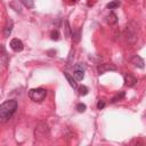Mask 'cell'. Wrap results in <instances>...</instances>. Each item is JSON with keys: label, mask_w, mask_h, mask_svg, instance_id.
Returning a JSON list of instances; mask_svg holds the SVG:
<instances>
[{"label": "cell", "mask_w": 146, "mask_h": 146, "mask_svg": "<svg viewBox=\"0 0 146 146\" xmlns=\"http://www.w3.org/2000/svg\"><path fill=\"white\" fill-rule=\"evenodd\" d=\"M123 78H124V84L128 86V87H135L136 83H137V79L130 74V73H124L123 74Z\"/></svg>", "instance_id": "cell-6"}, {"label": "cell", "mask_w": 146, "mask_h": 146, "mask_svg": "<svg viewBox=\"0 0 146 146\" xmlns=\"http://www.w3.org/2000/svg\"><path fill=\"white\" fill-rule=\"evenodd\" d=\"M124 34H125V39L128 42L130 43H135L137 42L138 38H139V27H138V24L133 21L129 22L125 26V31H124Z\"/></svg>", "instance_id": "cell-2"}, {"label": "cell", "mask_w": 146, "mask_h": 146, "mask_svg": "<svg viewBox=\"0 0 146 146\" xmlns=\"http://www.w3.org/2000/svg\"><path fill=\"white\" fill-rule=\"evenodd\" d=\"M34 136L35 138H43L49 136V128L46 123H39L34 130Z\"/></svg>", "instance_id": "cell-4"}, {"label": "cell", "mask_w": 146, "mask_h": 146, "mask_svg": "<svg viewBox=\"0 0 146 146\" xmlns=\"http://www.w3.org/2000/svg\"><path fill=\"white\" fill-rule=\"evenodd\" d=\"M64 76L66 78V80H67V82L70 83V86L73 88V89H78V84H76V82H75V79L72 76V75H70L67 72H64Z\"/></svg>", "instance_id": "cell-9"}, {"label": "cell", "mask_w": 146, "mask_h": 146, "mask_svg": "<svg viewBox=\"0 0 146 146\" xmlns=\"http://www.w3.org/2000/svg\"><path fill=\"white\" fill-rule=\"evenodd\" d=\"M50 36H51V39H52V40H56V41H57V40L59 39V32H58L57 30H55V31H52V32H51Z\"/></svg>", "instance_id": "cell-21"}, {"label": "cell", "mask_w": 146, "mask_h": 146, "mask_svg": "<svg viewBox=\"0 0 146 146\" xmlns=\"http://www.w3.org/2000/svg\"><path fill=\"white\" fill-rule=\"evenodd\" d=\"M78 90H79V95H80V96H86V95L88 94V88H87L86 86H81V87H79Z\"/></svg>", "instance_id": "cell-17"}, {"label": "cell", "mask_w": 146, "mask_h": 146, "mask_svg": "<svg viewBox=\"0 0 146 146\" xmlns=\"http://www.w3.org/2000/svg\"><path fill=\"white\" fill-rule=\"evenodd\" d=\"M10 7H11L15 11H18V13L22 11L21 5H19V0H14V1H11V2H10Z\"/></svg>", "instance_id": "cell-13"}, {"label": "cell", "mask_w": 146, "mask_h": 146, "mask_svg": "<svg viewBox=\"0 0 146 146\" xmlns=\"http://www.w3.org/2000/svg\"><path fill=\"white\" fill-rule=\"evenodd\" d=\"M124 95H125V94H124V91H120L119 94H116V95L112 98V100H111V102H112V103H115V102H117V100H121V99L124 97Z\"/></svg>", "instance_id": "cell-15"}, {"label": "cell", "mask_w": 146, "mask_h": 146, "mask_svg": "<svg viewBox=\"0 0 146 146\" xmlns=\"http://www.w3.org/2000/svg\"><path fill=\"white\" fill-rule=\"evenodd\" d=\"M75 80L81 81L84 78V71H80V70H73V75H72Z\"/></svg>", "instance_id": "cell-12"}, {"label": "cell", "mask_w": 146, "mask_h": 146, "mask_svg": "<svg viewBox=\"0 0 146 146\" xmlns=\"http://www.w3.org/2000/svg\"><path fill=\"white\" fill-rule=\"evenodd\" d=\"M73 39H74V41H75V42H79V40H80V31H78V32L74 34Z\"/></svg>", "instance_id": "cell-23"}, {"label": "cell", "mask_w": 146, "mask_h": 146, "mask_svg": "<svg viewBox=\"0 0 146 146\" xmlns=\"http://www.w3.org/2000/svg\"><path fill=\"white\" fill-rule=\"evenodd\" d=\"M131 63L135 65V66H137V67H139V68H144V59L140 57V56H137V55H135L132 58H131Z\"/></svg>", "instance_id": "cell-8"}, {"label": "cell", "mask_w": 146, "mask_h": 146, "mask_svg": "<svg viewBox=\"0 0 146 146\" xmlns=\"http://www.w3.org/2000/svg\"><path fill=\"white\" fill-rule=\"evenodd\" d=\"M105 105H106L105 100H104V99H99L98 103H97V108H98V110H103V108L105 107Z\"/></svg>", "instance_id": "cell-22"}, {"label": "cell", "mask_w": 146, "mask_h": 146, "mask_svg": "<svg viewBox=\"0 0 146 146\" xmlns=\"http://www.w3.org/2000/svg\"><path fill=\"white\" fill-rule=\"evenodd\" d=\"M75 108H76V111H78V112H80V113H83V112L86 111V108H87V107H86V105H84V104H82V103H79V104L76 105V107H75Z\"/></svg>", "instance_id": "cell-20"}, {"label": "cell", "mask_w": 146, "mask_h": 146, "mask_svg": "<svg viewBox=\"0 0 146 146\" xmlns=\"http://www.w3.org/2000/svg\"><path fill=\"white\" fill-rule=\"evenodd\" d=\"M106 22H107V24H110V25H114V24L117 23V16H116L113 11H111V13L107 15V17H106Z\"/></svg>", "instance_id": "cell-10"}, {"label": "cell", "mask_w": 146, "mask_h": 146, "mask_svg": "<svg viewBox=\"0 0 146 146\" xmlns=\"http://www.w3.org/2000/svg\"><path fill=\"white\" fill-rule=\"evenodd\" d=\"M17 110V102L15 99H9L3 102L0 105V122L5 123L9 121V119L14 115Z\"/></svg>", "instance_id": "cell-1"}, {"label": "cell", "mask_w": 146, "mask_h": 146, "mask_svg": "<svg viewBox=\"0 0 146 146\" xmlns=\"http://www.w3.org/2000/svg\"><path fill=\"white\" fill-rule=\"evenodd\" d=\"M115 70H116V67L114 65H112V64H100L97 67V71H98L99 74H103V73H105L107 71H115Z\"/></svg>", "instance_id": "cell-7"}, {"label": "cell", "mask_w": 146, "mask_h": 146, "mask_svg": "<svg viewBox=\"0 0 146 146\" xmlns=\"http://www.w3.org/2000/svg\"><path fill=\"white\" fill-rule=\"evenodd\" d=\"M73 70H80V71H86V65L83 63H78L74 65Z\"/></svg>", "instance_id": "cell-19"}, {"label": "cell", "mask_w": 146, "mask_h": 146, "mask_svg": "<svg viewBox=\"0 0 146 146\" xmlns=\"http://www.w3.org/2000/svg\"><path fill=\"white\" fill-rule=\"evenodd\" d=\"M19 2L23 6H25L26 8H33V6H34V1L33 0H19Z\"/></svg>", "instance_id": "cell-14"}, {"label": "cell", "mask_w": 146, "mask_h": 146, "mask_svg": "<svg viewBox=\"0 0 146 146\" xmlns=\"http://www.w3.org/2000/svg\"><path fill=\"white\" fill-rule=\"evenodd\" d=\"M10 48H11L14 51L18 52V51H22V50H23L24 44H23V42H22L19 39L14 38V39H11V41H10Z\"/></svg>", "instance_id": "cell-5"}, {"label": "cell", "mask_w": 146, "mask_h": 146, "mask_svg": "<svg viewBox=\"0 0 146 146\" xmlns=\"http://www.w3.org/2000/svg\"><path fill=\"white\" fill-rule=\"evenodd\" d=\"M13 25H14L13 21H11V19H8V22H7L6 26H5V32H3V34H5V38H8V36L10 35V33H11V30H13Z\"/></svg>", "instance_id": "cell-11"}, {"label": "cell", "mask_w": 146, "mask_h": 146, "mask_svg": "<svg viewBox=\"0 0 146 146\" xmlns=\"http://www.w3.org/2000/svg\"><path fill=\"white\" fill-rule=\"evenodd\" d=\"M46 96H47V90L43 88H34L29 91V97L31 98V100L35 103L43 102L46 99Z\"/></svg>", "instance_id": "cell-3"}, {"label": "cell", "mask_w": 146, "mask_h": 146, "mask_svg": "<svg viewBox=\"0 0 146 146\" xmlns=\"http://www.w3.org/2000/svg\"><path fill=\"white\" fill-rule=\"evenodd\" d=\"M119 6H120V1L119 0H114V1H112V2H110L107 5V8L108 9H114V8L119 7Z\"/></svg>", "instance_id": "cell-18"}, {"label": "cell", "mask_w": 146, "mask_h": 146, "mask_svg": "<svg viewBox=\"0 0 146 146\" xmlns=\"http://www.w3.org/2000/svg\"><path fill=\"white\" fill-rule=\"evenodd\" d=\"M64 29H65V36L68 38L71 35V29H70V25H68V21L64 22Z\"/></svg>", "instance_id": "cell-16"}, {"label": "cell", "mask_w": 146, "mask_h": 146, "mask_svg": "<svg viewBox=\"0 0 146 146\" xmlns=\"http://www.w3.org/2000/svg\"><path fill=\"white\" fill-rule=\"evenodd\" d=\"M1 54H5V47H3V44L0 43V55Z\"/></svg>", "instance_id": "cell-24"}]
</instances>
